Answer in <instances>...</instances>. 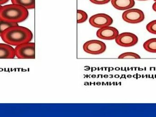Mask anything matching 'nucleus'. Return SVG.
I'll return each mask as SVG.
<instances>
[{
	"mask_svg": "<svg viewBox=\"0 0 156 117\" xmlns=\"http://www.w3.org/2000/svg\"><path fill=\"white\" fill-rule=\"evenodd\" d=\"M3 41L12 46H17L33 39L32 31L24 27L16 25L6 29L1 35Z\"/></svg>",
	"mask_w": 156,
	"mask_h": 117,
	"instance_id": "obj_1",
	"label": "nucleus"
},
{
	"mask_svg": "<svg viewBox=\"0 0 156 117\" xmlns=\"http://www.w3.org/2000/svg\"><path fill=\"white\" fill-rule=\"evenodd\" d=\"M28 15L27 9L14 4L3 5L0 8V19L11 23L18 24L23 22Z\"/></svg>",
	"mask_w": 156,
	"mask_h": 117,
	"instance_id": "obj_2",
	"label": "nucleus"
},
{
	"mask_svg": "<svg viewBox=\"0 0 156 117\" xmlns=\"http://www.w3.org/2000/svg\"><path fill=\"white\" fill-rule=\"evenodd\" d=\"M15 56L20 59H35V44L33 42L23 43L16 46Z\"/></svg>",
	"mask_w": 156,
	"mask_h": 117,
	"instance_id": "obj_3",
	"label": "nucleus"
},
{
	"mask_svg": "<svg viewBox=\"0 0 156 117\" xmlns=\"http://www.w3.org/2000/svg\"><path fill=\"white\" fill-rule=\"evenodd\" d=\"M83 49L86 53L92 55L103 54L106 49L105 43L99 40H90L84 43Z\"/></svg>",
	"mask_w": 156,
	"mask_h": 117,
	"instance_id": "obj_4",
	"label": "nucleus"
},
{
	"mask_svg": "<svg viewBox=\"0 0 156 117\" xmlns=\"http://www.w3.org/2000/svg\"><path fill=\"white\" fill-rule=\"evenodd\" d=\"M122 18L125 22L128 24H137L144 20L145 15L140 9L131 8L123 13Z\"/></svg>",
	"mask_w": 156,
	"mask_h": 117,
	"instance_id": "obj_5",
	"label": "nucleus"
},
{
	"mask_svg": "<svg viewBox=\"0 0 156 117\" xmlns=\"http://www.w3.org/2000/svg\"><path fill=\"white\" fill-rule=\"evenodd\" d=\"M115 43L123 47H131L136 45L138 42V38L136 35L130 32H124L119 34L115 39Z\"/></svg>",
	"mask_w": 156,
	"mask_h": 117,
	"instance_id": "obj_6",
	"label": "nucleus"
},
{
	"mask_svg": "<svg viewBox=\"0 0 156 117\" xmlns=\"http://www.w3.org/2000/svg\"><path fill=\"white\" fill-rule=\"evenodd\" d=\"M112 18L105 13H98L92 16L89 19L90 24L96 28H100L111 26L113 24Z\"/></svg>",
	"mask_w": 156,
	"mask_h": 117,
	"instance_id": "obj_7",
	"label": "nucleus"
},
{
	"mask_svg": "<svg viewBox=\"0 0 156 117\" xmlns=\"http://www.w3.org/2000/svg\"><path fill=\"white\" fill-rule=\"evenodd\" d=\"M96 36L103 40H115L119 35L118 30L113 27L106 26L99 28L96 32Z\"/></svg>",
	"mask_w": 156,
	"mask_h": 117,
	"instance_id": "obj_8",
	"label": "nucleus"
},
{
	"mask_svg": "<svg viewBox=\"0 0 156 117\" xmlns=\"http://www.w3.org/2000/svg\"><path fill=\"white\" fill-rule=\"evenodd\" d=\"M112 5L115 9L126 11L135 6L134 0H111Z\"/></svg>",
	"mask_w": 156,
	"mask_h": 117,
	"instance_id": "obj_9",
	"label": "nucleus"
},
{
	"mask_svg": "<svg viewBox=\"0 0 156 117\" xmlns=\"http://www.w3.org/2000/svg\"><path fill=\"white\" fill-rule=\"evenodd\" d=\"M15 57V49L12 46L0 43V59H12Z\"/></svg>",
	"mask_w": 156,
	"mask_h": 117,
	"instance_id": "obj_10",
	"label": "nucleus"
},
{
	"mask_svg": "<svg viewBox=\"0 0 156 117\" xmlns=\"http://www.w3.org/2000/svg\"><path fill=\"white\" fill-rule=\"evenodd\" d=\"M12 4L23 6L27 9H33L35 7V0H11Z\"/></svg>",
	"mask_w": 156,
	"mask_h": 117,
	"instance_id": "obj_11",
	"label": "nucleus"
},
{
	"mask_svg": "<svg viewBox=\"0 0 156 117\" xmlns=\"http://www.w3.org/2000/svg\"><path fill=\"white\" fill-rule=\"evenodd\" d=\"M145 50L151 53H156V38H152L146 41L143 45Z\"/></svg>",
	"mask_w": 156,
	"mask_h": 117,
	"instance_id": "obj_12",
	"label": "nucleus"
},
{
	"mask_svg": "<svg viewBox=\"0 0 156 117\" xmlns=\"http://www.w3.org/2000/svg\"><path fill=\"white\" fill-rule=\"evenodd\" d=\"M18 25L16 23H11V22H7L4 20L0 19V37H1L2 33L9 27L13 26Z\"/></svg>",
	"mask_w": 156,
	"mask_h": 117,
	"instance_id": "obj_13",
	"label": "nucleus"
},
{
	"mask_svg": "<svg viewBox=\"0 0 156 117\" xmlns=\"http://www.w3.org/2000/svg\"><path fill=\"white\" fill-rule=\"evenodd\" d=\"M77 24H82L84 23L88 19V15L84 11L81 10H78L77 11Z\"/></svg>",
	"mask_w": 156,
	"mask_h": 117,
	"instance_id": "obj_14",
	"label": "nucleus"
},
{
	"mask_svg": "<svg viewBox=\"0 0 156 117\" xmlns=\"http://www.w3.org/2000/svg\"><path fill=\"white\" fill-rule=\"evenodd\" d=\"M118 59H140L141 58V57L136 53L132 52H127L122 53L119 55L118 57Z\"/></svg>",
	"mask_w": 156,
	"mask_h": 117,
	"instance_id": "obj_15",
	"label": "nucleus"
},
{
	"mask_svg": "<svg viewBox=\"0 0 156 117\" xmlns=\"http://www.w3.org/2000/svg\"><path fill=\"white\" fill-rule=\"evenodd\" d=\"M146 29L150 34L156 35V20L149 22L147 25Z\"/></svg>",
	"mask_w": 156,
	"mask_h": 117,
	"instance_id": "obj_16",
	"label": "nucleus"
},
{
	"mask_svg": "<svg viewBox=\"0 0 156 117\" xmlns=\"http://www.w3.org/2000/svg\"><path fill=\"white\" fill-rule=\"evenodd\" d=\"M90 2L96 5H104L108 3L111 0H90Z\"/></svg>",
	"mask_w": 156,
	"mask_h": 117,
	"instance_id": "obj_17",
	"label": "nucleus"
},
{
	"mask_svg": "<svg viewBox=\"0 0 156 117\" xmlns=\"http://www.w3.org/2000/svg\"><path fill=\"white\" fill-rule=\"evenodd\" d=\"M9 1V0H0V5L4 4Z\"/></svg>",
	"mask_w": 156,
	"mask_h": 117,
	"instance_id": "obj_18",
	"label": "nucleus"
},
{
	"mask_svg": "<svg viewBox=\"0 0 156 117\" xmlns=\"http://www.w3.org/2000/svg\"><path fill=\"white\" fill-rule=\"evenodd\" d=\"M152 8H153V10L156 12V2H155L153 4Z\"/></svg>",
	"mask_w": 156,
	"mask_h": 117,
	"instance_id": "obj_19",
	"label": "nucleus"
},
{
	"mask_svg": "<svg viewBox=\"0 0 156 117\" xmlns=\"http://www.w3.org/2000/svg\"><path fill=\"white\" fill-rule=\"evenodd\" d=\"M137 1H148V0H137Z\"/></svg>",
	"mask_w": 156,
	"mask_h": 117,
	"instance_id": "obj_20",
	"label": "nucleus"
},
{
	"mask_svg": "<svg viewBox=\"0 0 156 117\" xmlns=\"http://www.w3.org/2000/svg\"><path fill=\"white\" fill-rule=\"evenodd\" d=\"M154 1H155V2H156V0H154Z\"/></svg>",
	"mask_w": 156,
	"mask_h": 117,
	"instance_id": "obj_21",
	"label": "nucleus"
},
{
	"mask_svg": "<svg viewBox=\"0 0 156 117\" xmlns=\"http://www.w3.org/2000/svg\"><path fill=\"white\" fill-rule=\"evenodd\" d=\"M2 5H0V8H1V6H2Z\"/></svg>",
	"mask_w": 156,
	"mask_h": 117,
	"instance_id": "obj_22",
	"label": "nucleus"
}]
</instances>
